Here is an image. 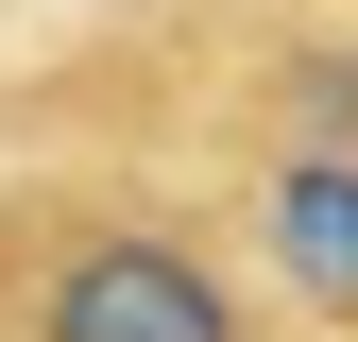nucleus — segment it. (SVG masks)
<instances>
[{
    "instance_id": "nucleus-1",
    "label": "nucleus",
    "mask_w": 358,
    "mask_h": 342,
    "mask_svg": "<svg viewBox=\"0 0 358 342\" xmlns=\"http://www.w3.org/2000/svg\"><path fill=\"white\" fill-rule=\"evenodd\" d=\"M34 342H256V325H239V291H222L188 240L103 223V240H69L52 274H34Z\"/></svg>"
},
{
    "instance_id": "nucleus-2",
    "label": "nucleus",
    "mask_w": 358,
    "mask_h": 342,
    "mask_svg": "<svg viewBox=\"0 0 358 342\" xmlns=\"http://www.w3.org/2000/svg\"><path fill=\"white\" fill-rule=\"evenodd\" d=\"M256 240H273V274L307 291V308L358 325V171L341 154H273L256 171Z\"/></svg>"
}]
</instances>
